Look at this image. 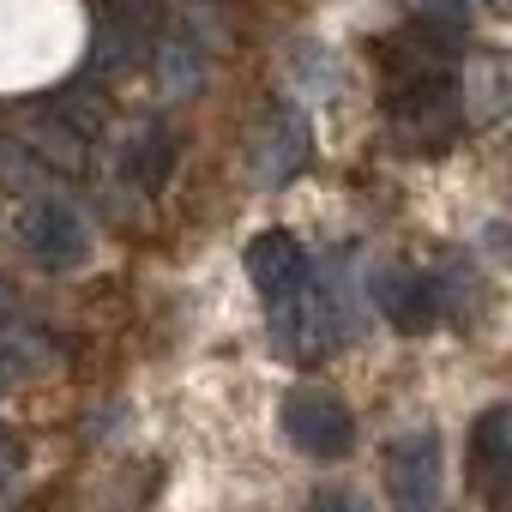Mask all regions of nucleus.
I'll list each match as a JSON object with an SVG mask.
<instances>
[{"label": "nucleus", "instance_id": "obj_1", "mask_svg": "<svg viewBox=\"0 0 512 512\" xmlns=\"http://www.w3.org/2000/svg\"><path fill=\"white\" fill-rule=\"evenodd\" d=\"M13 229H19V247L31 253V266H43V272H73L91 260V223L61 193H31L19 205Z\"/></svg>", "mask_w": 512, "mask_h": 512}, {"label": "nucleus", "instance_id": "obj_2", "mask_svg": "<svg viewBox=\"0 0 512 512\" xmlns=\"http://www.w3.org/2000/svg\"><path fill=\"white\" fill-rule=\"evenodd\" d=\"M284 434L296 452H308L320 464H338L356 452V416L344 410L338 392H320V386H296L284 398Z\"/></svg>", "mask_w": 512, "mask_h": 512}, {"label": "nucleus", "instance_id": "obj_3", "mask_svg": "<svg viewBox=\"0 0 512 512\" xmlns=\"http://www.w3.org/2000/svg\"><path fill=\"white\" fill-rule=\"evenodd\" d=\"M386 494H392V512H440V494H446L440 434L416 428L386 446Z\"/></svg>", "mask_w": 512, "mask_h": 512}, {"label": "nucleus", "instance_id": "obj_4", "mask_svg": "<svg viewBox=\"0 0 512 512\" xmlns=\"http://www.w3.org/2000/svg\"><path fill=\"white\" fill-rule=\"evenodd\" d=\"M308 139H314L308 133V115L290 97H278L266 109L260 133H253V181H260V187H290L308 169V151H314Z\"/></svg>", "mask_w": 512, "mask_h": 512}, {"label": "nucleus", "instance_id": "obj_5", "mask_svg": "<svg viewBox=\"0 0 512 512\" xmlns=\"http://www.w3.org/2000/svg\"><path fill=\"white\" fill-rule=\"evenodd\" d=\"M247 284L260 290V302H284V296H302L308 290V272H314V260H308V247L290 235V229H266V235H253L247 241Z\"/></svg>", "mask_w": 512, "mask_h": 512}, {"label": "nucleus", "instance_id": "obj_6", "mask_svg": "<svg viewBox=\"0 0 512 512\" xmlns=\"http://www.w3.org/2000/svg\"><path fill=\"white\" fill-rule=\"evenodd\" d=\"M368 302L404 332V338H416V332H428L434 320H440V308H446V296H440V278L434 272H404V266H386V272H374V284H368Z\"/></svg>", "mask_w": 512, "mask_h": 512}, {"label": "nucleus", "instance_id": "obj_7", "mask_svg": "<svg viewBox=\"0 0 512 512\" xmlns=\"http://www.w3.org/2000/svg\"><path fill=\"white\" fill-rule=\"evenodd\" d=\"M169 175H175V133L163 121H139L115 157V181L139 199H157L169 187Z\"/></svg>", "mask_w": 512, "mask_h": 512}, {"label": "nucleus", "instance_id": "obj_8", "mask_svg": "<svg viewBox=\"0 0 512 512\" xmlns=\"http://www.w3.org/2000/svg\"><path fill=\"white\" fill-rule=\"evenodd\" d=\"M205 67H211V49L193 31H175V37L157 43V85H163V97H193L205 85Z\"/></svg>", "mask_w": 512, "mask_h": 512}, {"label": "nucleus", "instance_id": "obj_9", "mask_svg": "<svg viewBox=\"0 0 512 512\" xmlns=\"http://www.w3.org/2000/svg\"><path fill=\"white\" fill-rule=\"evenodd\" d=\"M512 410L506 404H488L482 416H476V428H470V464H476V476L488 482V488H500V476H506V464H512Z\"/></svg>", "mask_w": 512, "mask_h": 512}, {"label": "nucleus", "instance_id": "obj_10", "mask_svg": "<svg viewBox=\"0 0 512 512\" xmlns=\"http://www.w3.org/2000/svg\"><path fill=\"white\" fill-rule=\"evenodd\" d=\"M43 115H55L79 145H97V139H103V97H97V85H91V79L61 85V91L43 103Z\"/></svg>", "mask_w": 512, "mask_h": 512}, {"label": "nucleus", "instance_id": "obj_11", "mask_svg": "<svg viewBox=\"0 0 512 512\" xmlns=\"http://www.w3.org/2000/svg\"><path fill=\"white\" fill-rule=\"evenodd\" d=\"M133 49H139V13H103V25H97V55H91V73H109V67H121V61H133Z\"/></svg>", "mask_w": 512, "mask_h": 512}, {"label": "nucleus", "instance_id": "obj_12", "mask_svg": "<svg viewBox=\"0 0 512 512\" xmlns=\"http://www.w3.org/2000/svg\"><path fill=\"white\" fill-rule=\"evenodd\" d=\"M0 181L19 187V193H31V187H43V181H49V169L25 151V139H0Z\"/></svg>", "mask_w": 512, "mask_h": 512}, {"label": "nucleus", "instance_id": "obj_13", "mask_svg": "<svg viewBox=\"0 0 512 512\" xmlns=\"http://www.w3.org/2000/svg\"><path fill=\"white\" fill-rule=\"evenodd\" d=\"M302 512H368V500H362V494H350V488H326V494H314Z\"/></svg>", "mask_w": 512, "mask_h": 512}, {"label": "nucleus", "instance_id": "obj_14", "mask_svg": "<svg viewBox=\"0 0 512 512\" xmlns=\"http://www.w3.org/2000/svg\"><path fill=\"white\" fill-rule=\"evenodd\" d=\"M13 476H19V440H13L7 428H0V494L13 488Z\"/></svg>", "mask_w": 512, "mask_h": 512}, {"label": "nucleus", "instance_id": "obj_15", "mask_svg": "<svg viewBox=\"0 0 512 512\" xmlns=\"http://www.w3.org/2000/svg\"><path fill=\"white\" fill-rule=\"evenodd\" d=\"M13 314H19V296H13V284H7V278H0V326H7Z\"/></svg>", "mask_w": 512, "mask_h": 512}]
</instances>
